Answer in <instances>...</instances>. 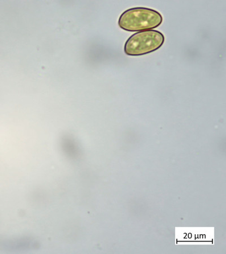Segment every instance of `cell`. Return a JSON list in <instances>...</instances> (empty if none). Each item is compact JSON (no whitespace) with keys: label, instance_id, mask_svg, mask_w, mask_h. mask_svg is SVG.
Here are the masks:
<instances>
[{"label":"cell","instance_id":"cell-1","mask_svg":"<svg viewBox=\"0 0 226 254\" xmlns=\"http://www.w3.org/2000/svg\"><path fill=\"white\" fill-rule=\"evenodd\" d=\"M163 22V17L158 11L145 7H137L127 9L121 15L118 26L129 32L151 30L158 27Z\"/></svg>","mask_w":226,"mask_h":254},{"label":"cell","instance_id":"cell-2","mask_svg":"<svg viewBox=\"0 0 226 254\" xmlns=\"http://www.w3.org/2000/svg\"><path fill=\"white\" fill-rule=\"evenodd\" d=\"M165 36L157 30H151L135 33L127 39L124 46L125 54L141 56L158 50L165 43Z\"/></svg>","mask_w":226,"mask_h":254}]
</instances>
